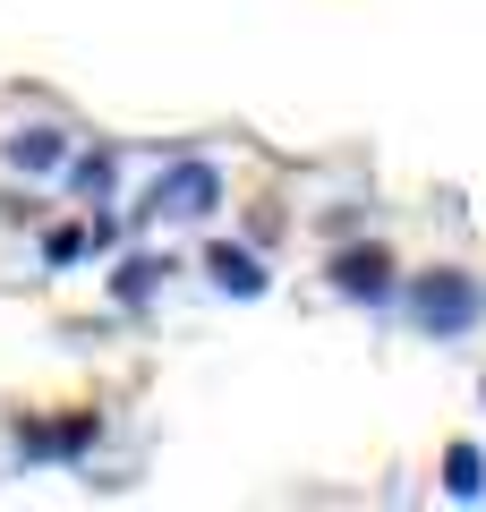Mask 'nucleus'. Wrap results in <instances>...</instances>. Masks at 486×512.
Instances as JSON below:
<instances>
[{
	"mask_svg": "<svg viewBox=\"0 0 486 512\" xmlns=\"http://www.w3.org/2000/svg\"><path fill=\"white\" fill-rule=\"evenodd\" d=\"M214 197H222V180L205 163H180L171 180H154V205L162 214H214Z\"/></svg>",
	"mask_w": 486,
	"mask_h": 512,
	"instance_id": "nucleus-1",
	"label": "nucleus"
},
{
	"mask_svg": "<svg viewBox=\"0 0 486 512\" xmlns=\"http://www.w3.org/2000/svg\"><path fill=\"white\" fill-rule=\"evenodd\" d=\"M418 316H427L435 333H461L469 316H478V291H469V282H452V274H435L427 291H418Z\"/></svg>",
	"mask_w": 486,
	"mask_h": 512,
	"instance_id": "nucleus-2",
	"label": "nucleus"
},
{
	"mask_svg": "<svg viewBox=\"0 0 486 512\" xmlns=\"http://www.w3.org/2000/svg\"><path fill=\"white\" fill-rule=\"evenodd\" d=\"M214 282H222V291H239V299L265 291V274H256V256H248V248H214Z\"/></svg>",
	"mask_w": 486,
	"mask_h": 512,
	"instance_id": "nucleus-3",
	"label": "nucleus"
},
{
	"mask_svg": "<svg viewBox=\"0 0 486 512\" xmlns=\"http://www.w3.org/2000/svg\"><path fill=\"white\" fill-rule=\"evenodd\" d=\"M444 487H452V495H478V487H486V478H478V453H469V444H452V453H444Z\"/></svg>",
	"mask_w": 486,
	"mask_h": 512,
	"instance_id": "nucleus-4",
	"label": "nucleus"
},
{
	"mask_svg": "<svg viewBox=\"0 0 486 512\" xmlns=\"http://www.w3.org/2000/svg\"><path fill=\"white\" fill-rule=\"evenodd\" d=\"M342 291H384V256H342Z\"/></svg>",
	"mask_w": 486,
	"mask_h": 512,
	"instance_id": "nucleus-5",
	"label": "nucleus"
}]
</instances>
